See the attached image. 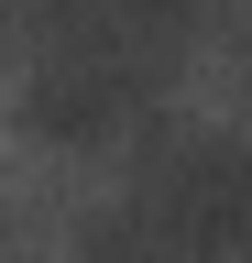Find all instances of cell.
Instances as JSON below:
<instances>
[{"label": "cell", "mask_w": 252, "mask_h": 263, "mask_svg": "<svg viewBox=\"0 0 252 263\" xmlns=\"http://www.w3.org/2000/svg\"><path fill=\"white\" fill-rule=\"evenodd\" d=\"M153 66L165 55H132V44H33L11 66V121L33 132V143H55V154H110L121 132H143V110H153Z\"/></svg>", "instance_id": "cell-1"}, {"label": "cell", "mask_w": 252, "mask_h": 263, "mask_svg": "<svg viewBox=\"0 0 252 263\" xmlns=\"http://www.w3.org/2000/svg\"><path fill=\"white\" fill-rule=\"evenodd\" d=\"M143 209L165 219L176 241L252 252V143H241V132H176V143H153Z\"/></svg>", "instance_id": "cell-2"}, {"label": "cell", "mask_w": 252, "mask_h": 263, "mask_svg": "<svg viewBox=\"0 0 252 263\" xmlns=\"http://www.w3.org/2000/svg\"><path fill=\"white\" fill-rule=\"evenodd\" d=\"M77 263H241V252L176 241V230H165V219L132 197V209H110V219H88V230H77Z\"/></svg>", "instance_id": "cell-3"}]
</instances>
